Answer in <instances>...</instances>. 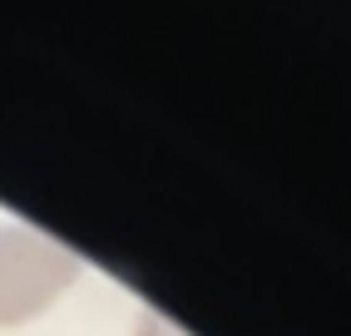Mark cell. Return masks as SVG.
I'll return each instance as SVG.
<instances>
[{
	"label": "cell",
	"instance_id": "7a4b0ae2",
	"mask_svg": "<svg viewBox=\"0 0 351 336\" xmlns=\"http://www.w3.org/2000/svg\"><path fill=\"white\" fill-rule=\"evenodd\" d=\"M138 336H183V331H173L163 317H144V326H138Z\"/></svg>",
	"mask_w": 351,
	"mask_h": 336
},
{
	"label": "cell",
	"instance_id": "6da1fadb",
	"mask_svg": "<svg viewBox=\"0 0 351 336\" xmlns=\"http://www.w3.org/2000/svg\"><path fill=\"white\" fill-rule=\"evenodd\" d=\"M80 277V257L30 223H0V326L40 317Z\"/></svg>",
	"mask_w": 351,
	"mask_h": 336
}]
</instances>
